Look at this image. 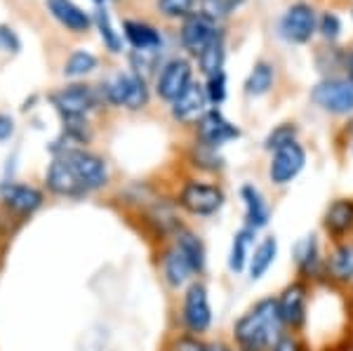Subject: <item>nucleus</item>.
I'll use <instances>...</instances> for the list:
<instances>
[{
    "label": "nucleus",
    "mask_w": 353,
    "mask_h": 351,
    "mask_svg": "<svg viewBox=\"0 0 353 351\" xmlns=\"http://www.w3.org/2000/svg\"><path fill=\"white\" fill-rule=\"evenodd\" d=\"M285 332L276 295L254 299L233 321L229 342L241 351H271L273 342Z\"/></svg>",
    "instance_id": "f257e3e1"
},
{
    "label": "nucleus",
    "mask_w": 353,
    "mask_h": 351,
    "mask_svg": "<svg viewBox=\"0 0 353 351\" xmlns=\"http://www.w3.org/2000/svg\"><path fill=\"white\" fill-rule=\"evenodd\" d=\"M176 208L196 219L217 217L226 205V191L219 182L212 179H186L176 194Z\"/></svg>",
    "instance_id": "f03ea898"
},
{
    "label": "nucleus",
    "mask_w": 353,
    "mask_h": 351,
    "mask_svg": "<svg viewBox=\"0 0 353 351\" xmlns=\"http://www.w3.org/2000/svg\"><path fill=\"white\" fill-rule=\"evenodd\" d=\"M179 325L181 332L189 335L205 337L214 325V309L210 302V288L203 279L191 281L181 290V304H179Z\"/></svg>",
    "instance_id": "7ed1b4c3"
},
{
    "label": "nucleus",
    "mask_w": 353,
    "mask_h": 351,
    "mask_svg": "<svg viewBox=\"0 0 353 351\" xmlns=\"http://www.w3.org/2000/svg\"><path fill=\"white\" fill-rule=\"evenodd\" d=\"M313 290H316V288L309 285V283H304L299 279H292L276 292L278 307H281V319H283L285 330L301 332V335L306 332L309 321H311Z\"/></svg>",
    "instance_id": "20e7f679"
},
{
    "label": "nucleus",
    "mask_w": 353,
    "mask_h": 351,
    "mask_svg": "<svg viewBox=\"0 0 353 351\" xmlns=\"http://www.w3.org/2000/svg\"><path fill=\"white\" fill-rule=\"evenodd\" d=\"M294 279L318 288L325 285V248L318 234H306L292 248Z\"/></svg>",
    "instance_id": "39448f33"
},
{
    "label": "nucleus",
    "mask_w": 353,
    "mask_h": 351,
    "mask_svg": "<svg viewBox=\"0 0 353 351\" xmlns=\"http://www.w3.org/2000/svg\"><path fill=\"white\" fill-rule=\"evenodd\" d=\"M101 97L113 106L139 111L149 104V88L144 78L137 73H116L106 83H101Z\"/></svg>",
    "instance_id": "423d86ee"
},
{
    "label": "nucleus",
    "mask_w": 353,
    "mask_h": 351,
    "mask_svg": "<svg viewBox=\"0 0 353 351\" xmlns=\"http://www.w3.org/2000/svg\"><path fill=\"white\" fill-rule=\"evenodd\" d=\"M306 161H309V154H306L301 141H292V144L273 151L271 161H269V170H266L271 186H276V189L290 186L301 172H304Z\"/></svg>",
    "instance_id": "0eeeda50"
},
{
    "label": "nucleus",
    "mask_w": 353,
    "mask_h": 351,
    "mask_svg": "<svg viewBox=\"0 0 353 351\" xmlns=\"http://www.w3.org/2000/svg\"><path fill=\"white\" fill-rule=\"evenodd\" d=\"M311 101L330 116H351L353 81L351 78H325L311 90Z\"/></svg>",
    "instance_id": "6e6552de"
},
{
    "label": "nucleus",
    "mask_w": 353,
    "mask_h": 351,
    "mask_svg": "<svg viewBox=\"0 0 353 351\" xmlns=\"http://www.w3.org/2000/svg\"><path fill=\"white\" fill-rule=\"evenodd\" d=\"M325 288H332V290L339 292L353 290V239L327 243Z\"/></svg>",
    "instance_id": "1a4fd4ad"
},
{
    "label": "nucleus",
    "mask_w": 353,
    "mask_h": 351,
    "mask_svg": "<svg viewBox=\"0 0 353 351\" xmlns=\"http://www.w3.org/2000/svg\"><path fill=\"white\" fill-rule=\"evenodd\" d=\"M241 128L231 123L217 106H210L205 116L196 123V141L210 146V149H221L229 141L241 139Z\"/></svg>",
    "instance_id": "9d476101"
},
{
    "label": "nucleus",
    "mask_w": 353,
    "mask_h": 351,
    "mask_svg": "<svg viewBox=\"0 0 353 351\" xmlns=\"http://www.w3.org/2000/svg\"><path fill=\"white\" fill-rule=\"evenodd\" d=\"M68 163L73 166V170H76L78 179H81L83 189L88 191H99L104 189L106 184H109V166H106V161L101 156L97 154H90V151L85 149H64L61 151Z\"/></svg>",
    "instance_id": "9b49d317"
},
{
    "label": "nucleus",
    "mask_w": 353,
    "mask_h": 351,
    "mask_svg": "<svg viewBox=\"0 0 353 351\" xmlns=\"http://www.w3.org/2000/svg\"><path fill=\"white\" fill-rule=\"evenodd\" d=\"M321 229L327 243L353 239V196H339L327 203Z\"/></svg>",
    "instance_id": "f8f14e48"
},
{
    "label": "nucleus",
    "mask_w": 353,
    "mask_h": 351,
    "mask_svg": "<svg viewBox=\"0 0 353 351\" xmlns=\"http://www.w3.org/2000/svg\"><path fill=\"white\" fill-rule=\"evenodd\" d=\"M238 196H241L243 203V224L259 231H264L266 226L271 224L273 210H271V203L266 201L264 191L259 189L254 182H245L241 189H238Z\"/></svg>",
    "instance_id": "ddd939ff"
},
{
    "label": "nucleus",
    "mask_w": 353,
    "mask_h": 351,
    "mask_svg": "<svg viewBox=\"0 0 353 351\" xmlns=\"http://www.w3.org/2000/svg\"><path fill=\"white\" fill-rule=\"evenodd\" d=\"M54 109L61 113V118H83L99 104V97L88 85H68V88L54 92L52 97Z\"/></svg>",
    "instance_id": "4468645a"
},
{
    "label": "nucleus",
    "mask_w": 353,
    "mask_h": 351,
    "mask_svg": "<svg viewBox=\"0 0 353 351\" xmlns=\"http://www.w3.org/2000/svg\"><path fill=\"white\" fill-rule=\"evenodd\" d=\"M193 83V71H191V64L181 57H174L170 59L168 64L163 66L161 73L156 78V92L158 97L165 99V101H172L184 92L186 88Z\"/></svg>",
    "instance_id": "2eb2a0df"
},
{
    "label": "nucleus",
    "mask_w": 353,
    "mask_h": 351,
    "mask_svg": "<svg viewBox=\"0 0 353 351\" xmlns=\"http://www.w3.org/2000/svg\"><path fill=\"white\" fill-rule=\"evenodd\" d=\"M217 36H219L217 19H212L208 12H193L181 24V45L196 57Z\"/></svg>",
    "instance_id": "dca6fc26"
},
{
    "label": "nucleus",
    "mask_w": 353,
    "mask_h": 351,
    "mask_svg": "<svg viewBox=\"0 0 353 351\" xmlns=\"http://www.w3.org/2000/svg\"><path fill=\"white\" fill-rule=\"evenodd\" d=\"M208 109H210V99H208V92H205V85L201 83H191L189 88L170 104L172 118L176 123H184V126H196Z\"/></svg>",
    "instance_id": "f3484780"
},
{
    "label": "nucleus",
    "mask_w": 353,
    "mask_h": 351,
    "mask_svg": "<svg viewBox=\"0 0 353 351\" xmlns=\"http://www.w3.org/2000/svg\"><path fill=\"white\" fill-rule=\"evenodd\" d=\"M161 276H163L165 285H168L170 290H174V292L184 290L191 281L198 279V276L193 274L189 259L179 252V248H176L174 243L165 245V250L161 254Z\"/></svg>",
    "instance_id": "a211bd4d"
},
{
    "label": "nucleus",
    "mask_w": 353,
    "mask_h": 351,
    "mask_svg": "<svg viewBox=\"0 0 353 351\" xmlns=\"http://www.w3.org/2000/svg\"><path fill=\"white\" fill-rule=\"evenodd\" d=\"M316 26H318V21H316V12H313L311 5L294 3L285 12V17H283L281 33L290 43H309L311 36L316 33Z\"/></svg>",
    "instance_id": "6ab92c4d"
},
{
    "label": "nucleus",
    "mask_w": 353,
    "mask_h": 351,
    "mask_svg": "<svg viewBox=\"0 0 353 351\" xmlns=\"http://www.w3.org/2000/svg\"><path fill=\"white\" fill-rule=\"evenodd\" d=\"M48 189L54 196H66V198H81L88 191L83 189L81 179H78L76 170L68 163L64 154H57V158L50 163L48 168Z\"/></svg>",
    "instance_id": "aec40b11"
},
{
    "label": "nucleus",
    "mask_w": 353,
    "mask_h": 351,
    "mask_svg": "<svg viewBox=\"0 0 353 351\" xmlns=\"http://www.w3.org/2000/svg\"><path fill=\"white\" fill-rule=\"evenodd\" d=\"M172 243L179 248V252L189 259L193 274L201 279L205 274V269H208V248H205L203 236L198 234L196 229H191V226H181L172 236Z\"/></svg>",
    "instance_id": "412c9836"
},
{
    "label": "nucleus",
    "mask_w": 353,
    "mask_h": 351,
    "mask_svg": "<svg viewBox=\"0 0 353 351\" xmlns=\"http://www.w3.org/2000/svg\"><path fill=\"white\" fill-rule=\"evenodd\" d=\"M257 241H259L257 231L250 229V226H245V224L233 234L231 248H229V259H226L229 271L233 276H241L248 271L250 257H252V250H254V245H257Z\"/></svg>",
    "instance_id": "4be33fe9"
},
{
    "label": "nucleus",
    "mask_w": 353,
    "mask_h": 351,
    "mask_svg": "<svg viewBox=\"0 0 353 351\" xmlns=\"http://www.w3.org/2000/svg\"><path fill=\"white\" fill-rule=\"evenodd\" d=\"M278 252H281V243L273 234H266L261 236L257 241V245H254L252 250V257H250V264H248V279L250 281H261L266 274L271 271V267L276 264L278 259Z\"/></svg>",
    "instance_id": "5701e85b"
},
{
    "label": "nucleus",
    "mask_w": 353,
    "mask_h": 351,
    "mask_svg": "<svg viewBox=\"0 0 353 351\" xmlns=\"http://www.w3.org/2000/svg\"><path fill=\"white\" fill-rule=\"evenodd\" d=\"M48 10L61 26L71 28V31H76V33L88 31L90 24H92L90 14L78 8L73 0H48Z\"/></svg>",
    "instance_id": "b1692460"
},
{
    "label": "nucleus",
    "mask_w": 353,
    "mask_h": 351,
    "mask_svg": "<svg viewBox=\"0 0 353 351\" xmlns=\"http://www.w3.org/2000/svg\"><path fill=\"white\" fill-rule=\"evenodd\" d=\"M0 196L17 212H33L43 205L41 191L24 184H3L0 186Z\"/></svg>",
    "instance_id": "393cba45"
},
{
    "label": "nucleus",
    "mask_w": 353,
    "mask_h": 351,
    "mask_svg": "<svg viewBox=\"0 0 353 351\" xmlns=\"http://www.w3.org/2000/svg\"><path fill=\"white\" fill-rule=\"evenodd\" d=\"M273 83H276V71L269 61H257L250 71V76L245 78V94L248 97H264L273 90Z\"/></svg>",
    "instance_id": "a878e982"
},
{
    "label": "nucleus",
    "mask_w": 353,
    "mask_h": 351,
    "mask_svg": "<svg viewBox=\"0 0 353 351\" xmlns=\"http://www.w3.org/2000/svg\"><path fill=\"white\" fill-rule=\"evenodd\" d=\"M125 28V38L132 43L134 50H149V48H163V38L161 33L153 26L144 24V21H132L128 19L123 24Z\"/></svg>",
    "instance_id": "bb28decb"
},
{
    "label": "nucleus",
    "mask_w": 353,
    "mask_h": 351,
    "mask_svg": "<svg viewBox=\"0 0 353 351\" xmlns=\"http://www.w3.org/2000/svg\"><path fill=\"white\" fill-rule=\"evenodd\" d=\"M224 59H226V45H224V36L219 33V36L214 38L201 54H198V64H201V71L210 78V76L221 73V69H224Z\"/></svg>",
    "instance_id": "cd10ccee"
},
{
    "label": "nucleus",
    "mask_w": 353,
    "mask_h": 351,
    "mask_svg": "<svg viewBox=\"0 0 353 351\" xmlns=\"http://www.w3.org/2000/svg\"><path fill=\"white\" fill-rule=\"evenodd\" d=\"M292 141H299V126L297 123H278L269 130V134L264 137V149L273 154V151L283 149V146L292 144Z\"/></svg>",
    "instance_id": "c85d7f7f"
},
{
    "label": "nucleus",
    "mask_w": 353,
    "mask_h": 351,
    "mask_svg": "<svg viewBox=\"0 0 353 351\" xmlns=\"http://www.w3.org/2000/svg\"><path fill=\"white\" fill-rule=\"evenodd\" d=\"M191 161H193V166L201 170V172H210V174L221 172L226 166L224 158H221V154H219V149H210V146L201 144V141H196V146H193Z\"/></svg>",
    "instance_id": "c756f323"
},
{
    "label": "nucleus",
    "mask_w": 353,
    "mask_h": 351,
    "mask_svg": "<svg viewBox=\"0 0 353 351\" xmlns=\"http://www.w3.org/2000/svg\"><path fill=\"white\" fill-rule=\"evenodd\" d=\"M158 61H161V48H149V50H132L130 54V64L137 76H141L146 81L149 76H153L158 69Z\"/></svg>",
    "instance_id": "7c9ffc66"
},
{
    "label": "nucleus",
    "mask_w": 353,
    "mask_h": 351,
    "mask_svg": "<svg viewBox=\"0 0 353 351\" xmlns=\"http://www.w3.org/2000/svg\"><path fill=\"white\" fill-rule=\"evenodd\" d=\"M94 24H97V28H99L101 41H104L106 48H109L111 52H121L123 41H121V36H118V33L113 31L111 19H109V12H106V8H101V5L97 8V12H94Z\"/></svg>",
    "instance_id": "2f4dec72"
},
{
    "label": "nucleus",
    "mask_w": 353,
    "mask_h": 351,
    "mask_svg": "<svg viewBox=\"0 0 353 351\" xmlns=\"http://www.w3.org/2000/svg\"><path fill=\"white\" fill-rule=\"evenodd\" d=\"M94 69H97V57L85 52V50H76V52L68 57L66 64H64V73L68 78H81V76H85V73H90Z\"/></svg>",
    "instance_id": "473e14b6"
},
{
    "label": "nucleus",
    "mask_w": 353,
    "mask_h": 351,
    "mask_svg": "<svg viewBox=\"0 0 353 351\" xmlns=\"http://www.w3.org/2000/svg\"><path fill=\"white\" fill-rule=\"evenodd\" d=\"M271 351H313L311 342L301 332H290L285 330L281 337L273 342Z\"/></svg>",
    "instance_id": "72a5a7b5"
},
{
    "label": "nucleus",
    "mask_w": 353,
    "mask_h": 351,
    "mask_svg": "<svg viewBox=\"0 0 353 351\" xmlns=\"http://www.w3.org/2000/svg\"><path fill=\"white\" fill-rule=\"evenodd\" d=\"M168 351H208V342H205V337L189 335V332H179V335L172 337Z\"/></svg>",
    "instance_id": "f704fd0d"
},
{
    "label": "nucleus",
    "mask_w": 353,
    "mask_h": 351,
    "mask_svg": "<svg viewBox=\"0 0 353 351\" xmlns=\"http://www.w3.org/2000/svg\"><path fill=\"white\" fill-rule=\"evenodd\" d=\"M193 5H196V0H158V10L165 14V17H189L193 14Z\"/></svg>",
    "instance_id": "c9c22d12"
},
{
    "label": "nucleus",
    "mask_w": 353,
    "mask_h": 351,
    "mask_svg": "<svg viewBox=\"0 0 353 351\" xmlns=\"http://www.w3.org/2000/svg\"><path fill=\"white\" fill-rule=\"evenodd\" d=\"M205 92H208V99L212 106H217L226 99V73L221 71L217 76H210L208 83H205Z\"/></svg>",
    "instance_id": "e433bc0d"
},
{
    "label": "nucleus",
    "mask_w": 353,
    "mask_h": 351,
    "mask_svg": "<svg viewBox=\"0 0 353 351\" xmlns=\"http://www.w3.org/2000/svg\"><path fill=\"white\" fill-rule=\"evenodd\" d=\"M241 5V0H208V12L212 19H217V17H226V14H231L233 10Z\"/></svg>",
    "instance_id": "4c0bfd02"
},
{
    "label": "nucleus",
    "mask_w": 353,
    "mask_h": 351,
    "mask_svg": "<svg viewBox=\"0 0 353 351\" xmlns=\"http://www.w3.org/2000/svg\"><path fill=\"white\" fill-rule=\"evenodd\" d=\"M321 33L327 38V41H334V38L339 36V31H341V21H339V17L337 14H332V12H327V14H323V19H321Z\"/></svg>",
    "instance_id": "58836bf2"
},
{
    "label": "nucleus",
    "mask_w": 353,
    "mask_h": 351,
    "mask_svg": "<svg viewBox=\"0 0 353 351\" xmlns=\"http://www.w3.org/2000/svg\"><path fill=\"white\" fill-rule=\"evenodd\" d=\"M19 48H21V43H19V38H17V33L10 26L0 24V50L14 54V52H19Z\"/></svg>",
    "instance_id": "ea45409f"
},
{
    "label": "nucleus",
    "mask_w": 353,
    "mask_h": 351,
    "mask_svg": "<svg viewBox=\"0 0 353 351\" xmlns=\"http://www.w3.org/2000/svg\"><path fill=\"white\" fill-rule=\"evenodd\" d=\"M208 351H241L236 349L229 339H214V342H208Z\"/></svg>",
    "instance_id": "a19ab883"
},
{
    "label": "nucleus",
    "mask_w": 353,
    "mask_h": 351,
    "mask_svg": "<svg viewBox=\"0 0 353 351\" xmlns=\"http://www.w3.org/2000/svg\"><path fill=\"white\" fill-rule=\"evenodd\" d=\"M12 118H8V116H0V139H8L10 134H12Z\"/></svg>",
    "instance_id": "79ce46f5"
},
{
    "label": "nucleus",
    "mask_w": 353,
    "mask_h": 351,
    "mask_svg": "<svg viewBox=\"0 0 353 351\" xmlns=\"http://www.w3.org/2000/svg\"><path fill=\"white\" fill-rule=\"evenodd\" d=\"M346 78H351L353 81V52L346 57Z\"/></svg>",
    "instance_id": "37998d69"
},
{
    "label": "nucleus",
    "mask_w": 353,
    "mask_h": 351,
    "mask_svg": "<svg viewBox=\"0 0 353 351\" xmlns=\"http://www.w3.org/2000/svg\"><path fill=\"white\" fill-rule=\"evenodd\" d=\"M349 307H351V311H353V290L349 292Z\"/></svg>",
    "instance_id": "c03bdc74"
},
{
    "label": "nucleus",
    "mask_w": 353,
    "mask_h": 351,
    "mask_svg": "<svg viewBox=\"0 0 353 351\" xmlns=\"http://www.w3.org/2000/svg\"><path fill=\"white\" fill-rule=\"evenodd\" d=\"M351 156H353V141H351Z\"/></svg>",
    "instance_id": "a18cd8bd"
}]
</instances>
